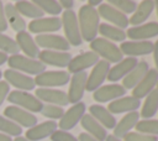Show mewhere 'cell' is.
Wrapping results in <instances>:
<instances>
[{
  "instance_id": "6da1fadb",
  "label": "cell",
  "mask_w": 158,
  "mask_h": 141,
  "mask_svg": "<svg viewBox=\"0 0 158 141\" xmlns=\"http://www.w3.org/2000/svg\"><path fill=\"white\" fill-rule=\"evenodd\" d=\"M77 17H78L81 40L86 42H91L93 40H95L98 37V31L100 25V17L98 10L88 5H83L80 6Z\"/></svg>"
},
{
  "instance_id": "7a4b0ae2",
  "label": "cell",
  "mask_w": 158,
  "mask_h": 141,
  "mask_svg": "<svg viewBox=\"0 0 158 141\" xmlns=\"http://www.w3.org/2000/svg\"><path fill=\"white\" fill-rule=\"evenodd\" d=\"M90 48L94 53H96L99 57H101L104 61L111 63H118L123 59V54L121 53L118 46H116L114 42L107 41L102 37H96L90 42Z\"/></svg>"
},
{
  "instance_id": "3957f363",
  "label": "cell",
  "mask_w": 158,
  "mask_h": 141,
  "mask_svg": "<svg viewBox=\"0 0 158 141\" xmlns=\"http://www.w3.org/2000/svg\"><path fill=\"white\" fill-rule=\"evenodd\" d=\"M7 64L10 66V69L17 70L20 73L23 72V73L32 74V75H38L46 70V66L43 63H41L38 59L28 58V57L21 56V54L9 56Z\"/></svg>"
},
{
  "instance_id": "277c9868",
  "label": "cell",
  "mask_w": 158,
  "mask_h": 141,
  "mask_svg": "<svg viewBox=\"0 0 158 141\" xmlns=\"http://www.w3.org/2000/svg\"><path fill=\"white\" fill-rule=\"evenodd\" d=\"M62 21V27L64 28V35L65 40L70 46H80L83 40L79 30V24H78V17L77 14L73 10H64L60 17Z\"/></svg>"
},
{
  "instance_id": "5b68a950",
  "label": "cell",
  "mask_w": 158,
  "mask_h": 141,
  "mask_svg": "<svg viewBox=\"0 0 158 141\" xmlns=\"http://www.w3.org/2000/svg\"><path fill=\"white\" fill-rule=\"evenodd\" d=\"M6 99L15 106H19L30 113H41L43 108V103L41 100H38L35 95L22 90H14L9 93Z\"/></svg>"
},
{
  "instance_id": "8992f818",
  "label": "cell",
  "mask_w": 158,
  "mask_h": 141,
  "mask_svg": "<svg viewBox=\"0 0 158 141\" xmlns=\"http://www.w3.org/2000/svg\"><path fill=\"white\" fill-rule=\"evenodd\" d=\"M35 84L40 88H56L69 83L70 75L65 70H44L35 77Z\"/></svg>"
},
{
  "instance_id": "52a82bcc",
  "label": "cell",
  "mask_w": 158,
  "mask_h": 141,
  "mask_svg": "<svg viewBox=\"0 0 158 141\" xmlns=\"http://www.w3.org/2000/svg\"><path fill=\"white\" fill-rule=\"evenodd\" d=\"M111 68V64L104 59H99L98 63L93 67L90 74H88L86 78V87L85 90L88 92H95L98 88L102 85L105 79L107 78L109 70Z\"/></svg>"
},
{
  "instance_id": "ba28073f",
  "label": "cell",
  "mask_w": 158,
  "mask_h": 141,
  "mask_svg": "<svg viewBox=\"0 0 158 141\" xmlns=\"http://www.w3.org/2000/svg\"><path fill=\"white\" fill-rule=\"evenodd\" d=\"M86 106L83 101H79L77 104H73L67 111H64L63 116L59 119V129L63 131H69L72 129H74L78 122H80L83 115L85 114Z\"/></svg>"
},
{
  "instance_id": "9c48e42d",
  "label": "cell",
  "mask_w": 158,
  "mask_h": 141,
  "mask_svg": "<svg viewBox=\"0 0 158 141\" xmlns=\"http://www.w3.org/2000/svg\"><path fill=\"white\" fill-rule=\"evenodd\" d=\"M37 47H42L47 51H59V52H68L70 45L68 41L59 35L46 33V35H37L35 38Z\"/></svg>"
},
{
  "instance_id": "30bf717a",
  "label": "cell",
  "mask_w": 158,
  "mask_h": 141,
  "mask_svg": "<svg viewBox=\"0 0 158 141\" xmlns=\"http://www.w3.org/2000/svg\"><path fill=\"white\" fill-rule=\"evenodd\" d=\"M4 115L6 119L14 121L15 124H17L19 126H23V127H32L35 125H37V118L30 113L26 111L19 106L15 105H10L4 110Z\"/></svg>"
},
{
  "instance_id": "8fae6325",
  "label": "cell",
  "mask_w": 158,
  "mask_h": 141,
  "mask_svg": "<svg viewBox=\"0 0 158 141\" xmlns=\"http://www.w3.org/2000/svg\"><path fill=\"white\" fill-rule=\"evenodd\" d=\"M27 27H28L30 32H32V33L46 35V33L59 31L62 28V21L58 16L41 17V19L32 20Z\"/></svg>"
},
{
  "instance_id": "7c38bea8",
  "label": "cell",
  "mask_w": 158,
  "mask_h": 141,
  "mask_svg": "<svg viewBox=\"0 0 158 141\" xmlns=\"http://www.w3.org/2000/svg\"><path fill=\"white\" fill-rule=\"evenodd\" d=\"M86 78L88 73L86 72H79L75 73L70 77L69 80V90H68V101L70 104H77L81 100L85 93V87H86Z\"/></svg>"
},
{
  "instance_id": "4fadbf2b",
  "label": "cell",
  "mask_w": 158,
  "mask_h": 141,
  "mask_svg": "<svg viewBox=\"0 0 158 141\" xmlns=\"http://www.w3.org/2000/svg\"><path fill=\"white\" fill-rule=\"evenodd\" d=\"M96 10H98L99 17H102L107 22L112 24V26H116L122 30L128 27V17L126 15H123L122 12H120L114 6H111L110 4H107V2L101 4L99 6V9H96Z\"/></svg>"
},
{
  "instance_id": "5bb4252c",
  "label": "cell",
  "mask_w": 158,
  "mask_h": 141,
  "mask_svg": "<svg viewBox=\"0 0 158 141\" xmlns=\"http://www.w3.org/2000/svg\"><path fill=\"white\" fill-rule=\"evenodd\" d=\"M99 61V56L93 51L81 52L75 57H72L68 64V73L75 74L79 72H85V69L94 67Z\"/></svg>"
},
{
  "instance_id": "9a60e30c",
  "label": "cell",
  "mask_w": 158,
  "mask_h": 141,
  "mask_svg": "<svg viewBox=\"0 0 158 141\" xmlns=\"http://www.w3.org/2000/svg\"><path fill=\"white\" fill-rule=\"evenodd\" d=\"M35 96L41 100L46 101L51 105H57V106H65L69 104L67 93L56 88H38L35 92Z\"/></svg>"
},
{
  "instance_id": "2e32d148",
  "label": "cell",
  "mask_w": 158,
  "mask_h": 141,
  "mask_svg": "<svg viewBox=\"0 0 158 141\" xmlns=\"http://www.w3.org/2000/svg\"><path fill=\"white\" fill-rule=\"evenodd\" d=\"M156 36H158V22L154 21L132 26L126 32V37L131 38V41H148Z\"/></svg>"
},
{
  "instance_id": "e0dca14e",
  "label": "cell",
  "mask_w": 158,
  "mask_h": 141,
  "mask_svg": "<svg viewBox=\"0 0 158 141\" xmlns=\"http://www.w3.org/2000/svg\"><path fill=\"white\" fill-rule=\"evenodd\" d=\"M153 46L154 45L151 41H123L118 48L122 54L136 58L137 56H146L152 53Z\"/></svg>"
},
{
  "instance_id": "ac0fdd59",
  "label": "cell",
  "mask_w": 158,
  "mask_h": 141,
  "mask_svg": "<svg viewBox=\"0 0 158 141\" xmlns=\"http://www.w3.org/2000/svg\"><path fill=\"white\" fill-rule=\"evenodd\" d=\"M125 95H126V89L120 84L101 85L95 92H93V98L98 103H107V101L111 103Z\"/></svg>"
},
{
  "instance_id": "d6986e66",
  "label": "cell",
  "mask_w": 158,
  "mask_h": 141,
  "mask_svg": "<svg viewBox=\"0 0 158 141\" xmlns=\"http://www.w3.org/2000/svg\"><path fill=\"white\" fill-rule=\"evenodd\" d=\"M157 83H158V72L154 68H149L148 73L132 89V96L138 100H141L142 98H146L153 89H156Z\"/></svg>"
},
{
  "instance_id": "ffe728a7",
  "label": "cell",
  "mask_w": 158,
  "mask_h": 141,
  "mask_svg": "<svg viewBox=\"0 0 158 141\" xmlns=\"http://www.w3.org/2000/svg\"><path fill=\"white\" fill-rule=\"evenodd\" d=\"M4 77H5V82L9 85H14L15 88H17V90L27 92V90L35 89V87H36L32 77L26 75L23 73L14 70V69H6L4 72Z\"/></svg>"
},
{
  "instance_id": "44dd1931",
  "label": "cell",
  "mask_w": 158,
  "mask_h": 141,
  "mask_svg": "<svg viewBox=\"0 0 158 141\" xmlns=\"http://www.w3.org/2000/svg\"><path fill=\"white\" fill-rule=\"evenodd\" d=\"M37 58L44 66H54V67L64 68V67H68V64L72 59V54L69 52L43 49V51H40V54Z\"/></svg>"
},
{
  "instance_id": "7402d4cb",
  "label": "cell",
  "mask_w": 158,
  "mask_h": 141,
  "mask_svg": "<svg viewBox=\"0 0 158 141\" xmlns=\"http://www.w3.org/2000/svg\"><path fill=\"white\" fill-rule=\"evenodd\" d=\"M141 106V100L133 98L132 95H125L121 96L114 101H111L107 106V110L112 114H127V113H132V111H137V109Z\"/></svg>"
},
{
  "instance_id": "603a6c76",
  "label": "cell",
  "mask_w": 158,
  "mask_h": 141,
  "mask_svg": "<svg viewBox=\"0 0 158 141\" xmlns=\"http://www.w3.org/2000/svg\"><path fill=\"white\" fill-rule=\"evenodd\" d=\"M58 127V124L53 120H48V121H43L38 125H35L32 127H30L26 131V139L28 141H40L43 140L46 137H49Z\"/></svg>"
},
{
  "instance_id": "cb8c5ba5",
  "label": "cell",
  "mask_w": 158,
  "mask_h": 141,
  "mask_svg": "<svg viewBox=\"0 0 158 141\" xmlns=\"http://www.w3.org/2000/svg\"><path fill=\"white\" fill-rule=\"evenodd\" d=\"M138 63L137 58L133 57H126L122 61H120L118 63H116L115 66H112L109 70L107 74V79L110 82H117L120 79H123L133 68Z\"/></svg>"
},
{
  "instance_id": "d4e9b609",
  "label": "cell",
  "mask_w": 158,
  "mask_h": 141,
  "mask_svg": "<svg viewBox=\"0 0 158 141\" xmlns=\"http://www.w3.org/2000/svg\"><path fill=\"white\" fill-rule=\"evenodd\" d=\"M89 114L104 127V129H112L116 126L117 121H116V118L107 110V108L102 106V105H99V104H94V105H90L89 108Z\"/></svg>"
},
{
  "instance_id": "484cf974",
  "label": "cell",
  "mask_w": 158,
  "mask_h": 141,
  "mask_svg": "<svg viewBox=\"0 0 158 141\" xmlns=\"http://www.w3.org/2000/svg\"><path fill=\"white\" fill-rule=\"evenodd\" d=\"M15 41H16L20 51H22L26 57L33 58V59H36L38 57L40 48L37 47V45H36L35 40L32 38V36L30 35V32H26V31L19 32L16 35V40Z\"/></svg>"
},
{
  "instance_id": "4316f807",
  "label": "cell",
  "mask_w": 158,
  "mask_h": 141,
  "mask_svg": "<svg viewBox=\"0 0 158 141\" xmlns=\"http://www.w3.org/2000/svg\"><path fill=\"white\" fill-rule=\"evenodd\" d=\"M149 70V64L146 61H141L138 62L135 68L122 79V87L127 90V89H133L141 80L142 78L148 73Z\"/></svg>"
},
{
  "instance_id": "83f0119b",
  "label": "cell",
  "mask_w": 158,
  "mask_h": 141,
  "mask_svg": "<svg viewBox=\"0 0 158 141\" xmlns=\"http://www.w3.org/2000/svg\"><path fill=\"white\" fill-rule=\"evenodd\" d=\"M80 125L86 131L88 135L93 136L94 139H96L99 141H105V139L107 136V130L104 129L90 114L83 115V118L80 120Z\"/></svg>"
},
{
  "instance_id": "f1b7e54d",
  "label": "cell",
  "mask_w": 158,
  "mask_h": 141,
  "mask_svg": "<svg viewBox=\"0 0 158 141\" xmlns=\"http://www.w3.org/2000/svg\"><path fill=\"white\" fill-rule=\"evenodd\" d=\"M139 121V113L138 111H132L127 113L126 115L122 116V119L116 124L114 127V136L117 139H123V136L136 126V124Z\"/></svg>"
},
{
  "instance_id": "f546056e",
  "label": "cell",
  "mask_w": 158,
  "mask_h": 141,
  "mask_svg": "<svg viewBox=\"0 0 158 141\" xmlns=\"http://www.w3.org/2000/svg\"><path fill=\"white\" fill-rule=\"evenodd\" d=\"M154 10V1L153 0H143L141 1L135 12L132 14V16L128 19V24H131L132 26H138L142 25L147 21V19L151 16V14Z\"/></svg>"
},
{
  "instance_id": "4dcf8cb0",
  "label": "cell",
  "mask_w": 158,
  "mask_h": 141,
  "mask_svg": "<svg viewBox=\"0 0 158 141\" xmlns=\"http://www.w3.org/2000/svg\"><path fill=\"white\" fill-rule=\"evenodd\" d=\"M4 12H5V19L7 21V25L11 26V28L14 31H16L17 33L19 32H22L26 30V22L23 20V17L19 14V11L16 10L15 5L12 4H6L4 6Z\"/></svg>"
},
{
  "instance_id": "1f68e13d",
  "label": "cell",
  "mask_w": 158,
  "mask_h": 141,
  "mask_svg": "<svg viewBox=\"0 0 158 141\" xmlns=\"http://www.w3.org/2000/svg\"><path fill=\"white\" fill-rule=\"evenodd\" d=\"M15 7H16V10L19 11V14H20L21 16H26V17H30V19H32V20L44 17L43 11H42L37 5H35L33 1L19 0V1H16Z\"/></svg>"
},
{
  "instance_id": "d6a6232c",
  "label": "cell",
  "mask_w": 158,
  "mask_h": 141,
  "mask_svg": "<svg viewBox=\"0 0 158 141\" xmlns=\"http://www.w3.org/2000/svg\"><path fill=\"white\" fill-rule=\"evenodd\" d=\"M98 33L101 35L102 38L107 41H116V42H123L126 38V32L122 28H118L116 26H112L110 24L102 22L99 25Z\"/></svg>"
},
{
  "instance_id": "836d02e7",
  "label": "cell",
  "mask_w": 158,
  "mask_h": 141,
  "mask_svg": "<svg viewBox=\"0 0 158 141\" xmlns=\"http://www.w3.org/2000/svg\"><path fill=\"white\" fill-rule=\"evenodd\" d=\"M158 111V89H153L144 99V103L141 108L139 116L143 119H152Z\"/></svg>"
},
{
  "instance_id": "e575fe53",
  "label": "cell",
  "mask_w": 158,
  "mask_h": 141,
  "mask_svg": "<svg viewBox=\"0 0 158 141\" xmlns=\"http://www.w3.org/2000/svg\"><path fill=\"white\" fill-rule=\"evenodd\" d=\"M136 132L144 134V135H152L157 136L158 135V119H143L139 120L136 124Z\"/></svg>"
},
{
  "instance_id": "d590c367",
  "label": "cell",
  "mask_w": 158,
  "mask_h": 141,
  "mask_svg": "<svg viewBox=\"0 0 158 141\" xmlns=\"http://www.w3.org/2000/svg\"><path fill=\"white\" fill-rule=\"evenodd\" d=\"M0 131H1V134H5L10 137L11 136L17 137L22 134V127L19 126L17 124H15L14 121L6 119L5 116L0 115Z\"/></svg>"
},
{
  "instance_id": "8d00e7d4",
  "label": "cell",
  "mask_w": 158,
  "mask_h": 141,
  "mask_svg": "<svg viewBox=\"0 0 158 141\" xmlns=\"http://www.w3.org/2000/svg\"><path fill=\"white\" fill-rule=\"evenodd\" d=\"M0 52L14 56V54H19L20 48H19V46L14 38L0 32Z\"/></svg>"
},
{
  "instance_id": "74e56055",
  "label": "cell",
  "mask_w": 158,
  "mask_h": 141,
  "mask_svg": "<svg viewBox=\"0 0 158 141\" xmlns=\"http://www.w3.org/2000/svg\"><path fill=\"white\" fill-rule=\"evenodd\" d=\"M33 2L43 11V14L47 12L52 16H57L62 12V7L59 2L56 0H35Z\"/></svg>"
},
{
  "instance_id": "f35d334b",
  "label": "cell",
  "mask_w": 158,
  "mask_h": 141,
  "mask_svg": "<svg viewBox=\"0 0 158 141\" xmlns=\"http://www.w3.org/2000/svg\"><path fill=\"white\" fill-rule=\"evenodd\" d=\"M107 4H110L126 16L128 14H133L137 7V2L133 0H110Z\"/></svg>"
},
{
  "instance_id": "ab89813d",
  "label": "cell",
  "mask_w": 158,
  "mask_h": 141,
  "mask_svg": "<svg viewBox=\"0 0 158 141\" xmlns=\"http://www.w3.org/2000/svg\"><path fill=\"white\" fill-rule=\"evenodd\" d=\"M41 114L48 119H52L53 121L56 119H60L64 114V110L62 106H57V105H51V104H47V105H43L42 110H41Z\"/></svg>"
},
{
  "instance_id": "60d3db41",
  "label": "cell",
  "mask_w": 158,
  "mask_h": 141,
  "mask_svg": "<svg viewBox=\"0 0 158 141\" xmlns=\"http://www.w3.org/2000/svg\"><path fill=\"white\" fill-rule=\"evenodd\" d=\"M157 140H158L157 136L144 135V134H139L135 131H131L123 136V141H157Z\"/></svg>"
},
{
  "instance_id": "b9f144b4",
  "label": "cell",
  "mask_w": 158,
  "mask_h": 141,
  "mask_svg": "<svg viewBox=\"0 0 158 141\" xmlns=\"http://www.w3.org/2000/svg\"><path fill=\"white\" fill-rule=\"evenodd\" d=\"M49 137L52 141H79L74 135L63 130H56Z\"/></svg>"
},
{
  "instance_id": "7bdbcfd3",
  "label": "cell",
  "mask_w": 158,
  "mask_h": 141,
  "mask_svg": "<svg viewBox=\"0 0 158 141\" xmlns=\"http://www.w3.org/2000/svg\"><path fill=\"white\" fill-rule=\"evenodd\" d=\"M9 92H10V85L5 80H0V105L7 98Z\"/></svg>"
},
{
  "instance_id": "ee69618b",
  "label": "cell",
  "mask_w": 158,
  "mask_h": 141,
  "mask_svg": "<svg viewBox=\"0 0 158 141\" xmlns=\"http://www.w3.org/2000/svg\"><path fill=\"white\" fill-rule=\"evenodd\" d=\"M7 27H9V25H7V21H6V19H5L4 4H2V1H0V32L6 31Z\"/></svg>"
},
{
  "instance_id": "f6af8a7d",
  "label": "cell",
  "mask_w": 158,
  "mask_h": 141,
  "mask_svg": "<svg viewBox=\"0 0 158 141\" xmlns=\"http://www.w3.org/2000/svg\"><path fill=\"white\" fill-rule=\"evenodd\" d=\"M60 7L62 9H65V10H73V6H74V1L73 0H60L58 1Z\"/></svg>"
},
{
  "instance_id": "bcb514c9",
  "label": "cell",
  "mask_w": 158,
  "mask_h": 141,
  "mask_svg": "<svg viewBox=\"0 0 158 141\" xmlns=\"http://www.w3.org/2000/svg\"><path fill=\"white\" fill-rule=\"evenodd\" d=\"M153 58H154V63H156V70L158 72V40L156 41V43H153Z\"/></svg>"
},
{
  "instance_id": "7dc6e473",
  "label": "cell",
  "mask_w": 158,
  "mask_h": 141,
  "mask_svg": "<svg viewBox=\"0 0 158 141\" xmlns=\"http://www.w3.org/2000/svg\"><path fill=\"white\" fill-rule=\"evenodd\" d=\"M78 140H79V141H99V140L94 139L93 136L88 135L86 132H80V134H79V139H78Z\"/></svg>"
},
{
  "instance_id": "c3c4849f",
  "label": "cell",
  "mask_w": 158,
  "mask_h": 141,
  "mask_svg": "<svg viewBox=\"0 0 158 141\" xmlns=\"http://www.w3.org/2000/svg\"><path fill=\"white\" fill-rule=\"evenodd\" d=\"M102 2H101V0H89L88 1V6H90V7H94V9H96V6H100Z\"/></svg>"
},
{
  "instance_id": "681fc988",
  "label": "cell",
  "mask_w": 158,
  "mask_h": 141,
  "mask_svg": "<svg viewBox=\"0 0 158 141\" xmlns=\"http://www.w3.org/2000/svg\"><path fill=\"white\" fill-rule=\"evenodd\" d=\"M7 59H9V56L4 52H0V66H2L5 62H7Z\"/></svg>"
},
{
  "instance_id": "f907efd6",
  "label": "cell",
  "mask_w": 158,
  "mask_h": 141,
  "mask_svg": "<svg viewBox=\"0 0 158 141\" xmlns=\"http://www.w3.org/2000/svg\"><path fill=\"white\" fill-rule=\"evenodd\" d=\"M105 141H123V140L117 139V137H115L114 135H107V136H106V139H105Z\"/></svg>"
},
{
  "instance_id": "816d5d0a",
  "label": "cell",
  "mask_w": 158,
  "mask_h": 141,
  "mask_svg": "<svg viewBox=\"0 0 158 141\" xmlns=\"http://www.w3.org/2000/svg\"><path fill=\"white\" fill-rule=\"evenodd\" d=\"M0 141H12V139H11L10 136H7V135L0 132Z\"/></svg>"
},
{
  "instance_id": "f5cc1de1",
  "label": "cell",
  "mask_w": 158,
  "mask_h": 141,
  "mask_svg": "<svg viewBox=\"0 0 158 141\" xmlns=\"http://www.w3.org/2000/svg\"><path fill=\"white\" fill-rule=\"evenodd\" d=\"M12 141H28L26 137H23V136H17V137H15V140H12Z\"/></svg>"
},
{
  "instance_id": "db71d44e",
  "label": "cell",
  "mask_w": 158,
  "mask_h": 141,
  "mask_svg": "<svg viewBox=\"0 0 158 141\" xmlns=\"http://www.w3.org/2000/svg\"><path fill=\"white\" fill-rule=\"evenodd\" d=\"M154 7H156V11H157V16H158V0L154 1Z\"/></svg>"
},
{
  "instance_id": "11a10c76",
  "label": "cell",
  "mask_w": 158,
  "mask_h": 141,
  "mask_svg": "<svg viewBox=\"0 0 158 141\" xmlns=\"http://www.w3.org/2000/svg\"><path fill=\"white\" fill-rule=\"evenodd\" d=\"M1 77H2V72L0 70V79H1Z\"/></svg>"
},
{
  "instance_id": "9f6ffc18",
  "label": "cell",
  "mask_w": 158,
  "mask_h": 141,
  "mask_svg": "<svg viewBox=\"0 0 158 141\" xmlns=\"http://www.w3.org/2000/svg\"><path fill=\"white\" fill-rule=\"evenodd\" d=\"M156 88H157V89H158V83H157V87H156Z\"/></svg>"
},
{
  "instance_id": "6f0895ef",
  "label": "cell",
  "mask_w": 158,
  "mask_h": 141,
  "mask_svg": "<svg viewBox=\"0 0 158 141\" xmlns=\"http://www.w3.org/2000/svg\"><path fill=\"white\" fill-rule=\"evenodd\" d=\"M157 141H158V140H157Z\"/></svg>"
}]
</instances>
